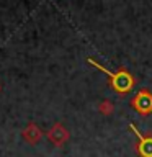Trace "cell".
I'll return each instance as SVG.
<instances>
[{
  "mask_svg": "<svg viewBox=\"0 0 152 157\" xmlns=\"http://www.w3.org/2000/svg\"><path fill=\"white\" fill-rule=\"evenodd\" d=\"M131 131L137 136V144H136V151L141 157H152V134H141V131L137 129L134 124H129Z\"/></svg>",
  "mask_w": 152,
  "mask_h": 157,
  "instance_id": "3",
  "label": "cell"
},
{
  "mask_svg": "<svg viewBox=\"0 0 152 157\" xmlns=\"http://www.w3.org/2000/svg\"><path fill=\"white\" fill-rule=\"evenodd\" d=\"M100 111L103 113V115H110V113H113V103H111L110 100L101 101V105H100Z\"/></svg>",
  "mask_w": 152,
  "mask_h": 157,
  "instance_id": "5",
  "label": "cell"
},
{
  "mask_svg": "<svg viewBox=\"0 0 152 157\" xmlns=\"http://www.w3.org/2000/svg\"><path fill=\"white\" fill-rule=\"evenodd\" d=\"M88 62L92 64V66H95L97 69H100L101 72H105L108 75V82H110L111 88L115 90L118 95H127L132 88L136 85V78L132 74H129L126 71V69H118L116 72H111L108 71L105 66H101V64L95 62L93 59H88Z\"/></svg>",
  "mask_w": 152,
  "mask_h": 157,
  "instance_id": "1",
  "label": "cell"
},
{
  "mask_svg": "<svg viewBox=\"0 0 152 157\" xmlns=\"http://www.w3.org/2000/svg\"><path fill=\"white\" fill-rule=\"evenodd\" d=\"M131 106L139 113V115H150L152 113V93L150 90L142 88L131 98Z\"/></svg>",
  "mask_w": 152,
  "mask_h": 157,
  "instance_id": "2",
  "label": "cell"
},
{
  "mask_svg": "<svg viewBox=\"0 0 152 157\" xmlns=\"http://www.w3.org/2000/svg\"><path fill=\"white\" fill-rule=\"evenodd\" d=\"M69 137V132L64 129L61 124H56L49 131V139H51L56 146H62V142H66V139Z\"/></svg>",
  "mask_w": 152,
  "mask_h": 157,
  "instance_id": "4",
  "label": "cell"
}]
</instances>
